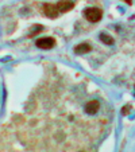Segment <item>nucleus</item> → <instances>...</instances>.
Instances as JSON below:
<instances>
[{"label":"nucleus","mask_w":135,"mask_h":152,"mask_svg":"<svg viewBox=\"0 0 135 152\" xmlns=\"http://www.w3.org/2000/svg\"><path fill=\"white\" fill-rule=\"evenodd\" d=\"M100 40L101 42H104L105 45H114V39H112L109 35H107V34H101L100 35Z\"/></svg>","instance_id":"nucleus-7"},{"label":"nucleus","mask_w":135,"mask_h":152,"mask_svg":"<svg viewBox=\"0 0 135 152\" xmlns=\"http://www.w3.org/2000/svg\"><path fill=\"white\" fill-rule=\"evenodd\" d=\"M75 7L73 1L70 0H60L57 3V10L58 12H66V11H70V10Z\"/></svg>","instance_id":"nucleus-5"},{"label":"nucleus","mask_w":135,"mask_h":152,"mask_svg":"<svg viewBox=\"0 0 135 152\" xmlns=\"http://www.w3.org/2000/svg\"><path fill=\"white\" fill-rule=\"evenodd\" d=\"M126 1H127V3H131V0H126Z\"/></svg>","instance_id":"nucleus-9"},{"label":"nucleus","mask_w":135,"mask_h":152,"mask_svg":"<svg viewBox=\"0 0 135 152\" xmlns=\"http://www.w3.org/2000/svg\"><path fill=\"white\" fill-rule=\"evenodd\" d=\"M89 50H91V46H89L88 43H80L78 46L75 47V51L77 54H86Z\"/></svg>","instance_id":"nucleus-6"},{"label":"nucleus","mask_w":135,"mask_h":152,"mask_svg":"<svg viewBox=\"0 0 135 152\" xmlns=\"http://www.w3.org/2000/svg\"><path fill=\"white\" fill-rule=\"evenodd\" d=\"M43 12H45V15H46V16H49L50 19H54V18H57V15H58L57 6L50 4V3L43 4Z\"/></svg>","instance_id":"nucleus-4"},{"label":"nucleus","mask_w":135,"mask_h":152,"mask_svg":"<svg viewBox=\"0 0 135 152\" xmlns=\"http://www.w3.org/2000/svg\"><path fill=\"white\" fill-rule=\"evenodd\" d=\"M78 152H86V151H78Z\"/></svg>","instance_id":"nucleus-10"},{"label":"nucleus","mask_w":135,"mask_h":152,"mask_svg":"<svg viewBox=\"0 0 135 152\" xmlns=\"http://www.w3.org/2000/svg\"><path fill=\"white\" fill-rule=\"evenodd\" d=\"M99 108H100V104H99V101L96 100H91L88 101V102L85 104V113L89 116H95L96 113L99 112Z\"/></svg>","instance_id":"nucleus-2"},{"label":"nucleus","mask_w":135,"mask_h":152,"mask_svg":"<svg viewBox=\"0 0 135 152\" xmlns=\"http://www.w3.org/2000/svg\"><path fill=\"white\" fill-rule=\"evenodd\" d=\"M54 43H55V40L53 39V38L46 37V38H41V39H38L37 40V46L39 47V49H43V50H50V49H53Z\"/></svg>","instance_id":"nucleus-3"},{"label":"nucleus","mask_w":135,"mask_h":152,"mask_svg":"<svg viewBox=\"0 0 135 152\" xmlns=\"http://www.w3.org/2000/svg\"><path fill=\"white\" fill-rule=\"evenodd\" d=\"M84 16L86 18V20L92 22V23H96V22H99V20L101 19L103 12H101V10H99V8L91 7V8H86L85 11H84Z\"/></svg>","instance_id":"nucleus-1"},{"label":"nucleus","mask_w":135,"mask_h":152,"mask_svg":"<svg viewBox=\"0 0 135 152\" xmlns=\"http://www.w3.org/2000/svg\"><path fill=\"white\" fill-rule=\"evenodd\" d=\"M127 112H128V106H124V109H123V113H124V115H126Z\"/></svg>","instance_id":"nucleus-8"}]
</instances>
